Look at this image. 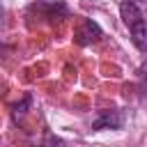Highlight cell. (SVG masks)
<instances>
[{"instance_id":"obj_1","label":"cell","mask_w":147,"mask_h":147,"mask_svg":"<svg viewBox=\"0 0 147 147\" xmlns=\"http://www.w3.org/2000/svg\"><path fill=\"white\" fill-rule=\"evenodd\" d=\"M28 11H37L39 16L48 18V21H57V18H62V16L69 14L64 0H37V2L30 5Z\"/></svg>"},{"instance_id":"obj_5","label":"cell","mask_w":147,"mask_h":147,"mask_svg":"<svg viewBox=\"0 0 147 147\" xmlns=\"http://www.w3.org/2000/svg\"><path fill=\"white\" fill-rule=\"evenodd\" d=\"M129 32H131V41L136 44V48L142 51V53H147V18L133 23L129 28Z\"/></svg>"},{"instance_id":"obj_3","label":"cell","mask_w":147,"mask_h":147,"mask_svg":"<svg viewBox=\"0 0 147 147\" xmlns=\"http://www.w3.org/2000/svg\"><path fill=\"white\" fill-rule=\"evenodd\" d=\"M124 126V113L119 108H108L101 110L92 119V131H103V129H122Z\"/></svg>"},{"instance_id":"obj_7","label":"cell","mask_w":147,"mask_h":147,"mask_svg":"<svg viewBox=\"0 0 147 147\" xmlns=\"http://www.w3.org/2000/svg\"><path fill=\"white\" fill-rule=\"evenodd\" d=\"M30 103H32V94H25L16 106H14V119H18V117H23L25 115V110L30 108Z\"/></svg>"},{"instance_id":"obj_4","label":"cell","mask_w":147,"mask_h":147,"mask_svg":"<svg viewBox=\"0 0 147 147\" xmlns=\"http://www.w3.org/2000/svg\"><path fill=\"white\" fill-rule=\"evenodd\" d=\"M119 16H122V21H124L126 28H131L133 23H138V21L145 18L142 9H140L138 2H133V0H124V2L119 5Z\"/></svg>"},{"instance_id":"obj_6","label":"cell","mask_w":147,"mask_h":147,"mask_svg":"<svg viewBox=\"0 0 147 147\" xmlns=\"http://www.w3.org/2000/svg\"><path fill=\"white\" fill-rule=\"evenodd\" d=\"M138 92H140V99L147 101V60L138 69Z\"/></svg>"},{"instance_id":"obj_2","label":"cell","mask_w":147,"mask_h":147,"mask_svg":"<svg viewBox=\"0 0 147 147\" xmlns=\"http://www.w3.org/2000/svg\"><path fill=\"white\" fill-rule=\"evenodd\" d=\"M74 37H76V44H78V46H87V44L99 41V39L103 37V30L99 28L96 21H92V18H83V21L78 23Z\"/></svg>"}]
</instances>
